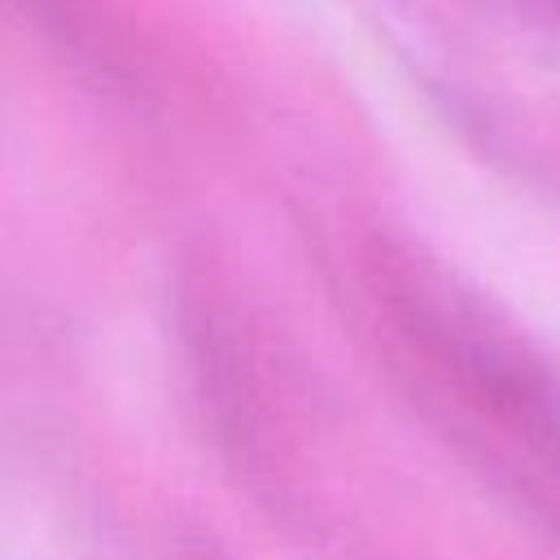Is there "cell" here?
<instances>
[]
</instances>
